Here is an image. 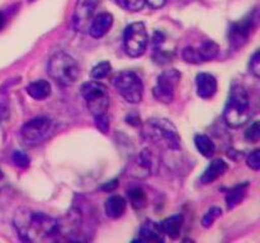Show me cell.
I'll use <instances>...</instances> for the list:
<instances>
[{
  "label": "cell",
  "mask_w": 260,
  "mask_h": 243,
  "mask_svg": "<svg viewBox=\"0 0 260 243\" xmlns=\"http://www.w3.org/2000/svg\"><path fill=\"white\" fill-rule=\"evenodd\" d=\"M254 28V17L253 14L248 15L244 19L231 24L230 30H229V43L231 48L239 50L243 46L246 45L250 33Z\"/></svg>",
  "instance_id": "cell-11"
},
{
  "label": "cell",
  "mask_w": 260,
  "mask_h": 243,
  "mask_svg": "<svg viewBox=\"0 0 260 243\" xmlns=\"http://www.w3.org/2000/svg\"><path fill=\"white\" fill-rule=\"evenodd\" d=\"M250 98L249 93L243 85L231 86L229 99L223 108V120L231 128H239L248 123L250 119Z\"/></svg>",
  "instance_id": "cell-2"
},
{
  "label": "cell",
  "mask_w": 260,
  "mask_h": 243,
  "mask_svg": "<svg viewBox=\"0 0 260 243\" xmlns=\"http://www.w3.org/2000/svg\"><path fill=\"white\" fill-rule=\"evenodd\" d=\"M221 215H222V210H221V208L218 207L211 208V209L206 213L205 217L202 218V225L205 228L212 227L215 220L217 219V218H220Z\"/></svg>",
  "instance_id": "cell-25"
},
{
  "label": "cell",
  "mask_w": 260,
  "mask_h": 243,
  "mask_svg": "<svg viewBox=\"0 0 260 243\" xmlns=\"http://www.w3.org/2000/svg\"><path fill=\"white\" fill-rule=\"evenodd\" d=\"M229 170V165L226 164L223 159L217 158L213 159L212 162L210 164V166L205 170V172L201 176V184L203 185H210L212 184L213 181L221 177L222 175H225Z\"/></svg>",
  "instance_id": "cell-16"
},
{
  "label": "cell",
  "mask_w": 260,
  "mask_h": 243,
  "mask_svg": "<svg viewBox=\"0 0 260 243\" xmlns=\"http://www.w3.org/2000/svg\"><path fill=\"white\" fill-rule=\"evenodd\" d=\"M152 58H154V61L156 63H168L172 61L173 56L172 53L165 52V51L160 50V48L157 47L155 48V52H154V56H152Z\"/></svg>",
  "instance_id": "cell-32"
},
{
  "label": "cell",
  "mask_w": 260,
  "mask_h": 243,
  "mask_svg": "<svg viewBox=\"0 0 260 243\" xmlns=\"http://www.w3.org/2000/svg\"><path fill=\"white\" fill-rule=\"evenodd\" d=\"M196 85H197V95L202 99H211L217 93V80L211 73H198L196 76Z\"/></svg>",
  "instance_id": "cell-15"
},
{
  "label": "cell",
  "mask_w": 260,
  "mask_h": 243,
  "mask_svg": "<svg viewBox=\"0 0 260 243\" xmlns=\"http://www.w3.org/2000/svg\"><path fill=\"white\" fill-rule=\"evenodd\" d=\"M118 185H119V181L117 179H114V180H111V181H108V182H104V184L101 186V190L102 191L111 192V191H114V190L118 187Z\"/></svg>",
  "instance_id": "cell-33"
},
{
  "label": "cell",
  "mask_w": 260,
  "mask_h": 243,
  "mask_svg": "<svg viewBox=\"0 0 260 243\" xmlns=\"http://www.w3.org/2000/svg\"><path fill=\"white\" fill-rule=\"evenodd\" d=\"M12 159L14 162L15 166L20 167V169H27L30 164L29 156L23 151H14L12 154Z\"/></svg>",
  "instance_id": "cell-27"
},
{
  "label": "cell",
  "mask_w": 260,
  "mask_h": 243,
  "mask_svg": "<svg viewBox=\"0 0 260 243\" xmlns=\"http://www.w3.org/2000/svg\"><path fill=\"white\" fill-rule=\"evenodd\" d=\"M127 209V200L122 197L121 195H113L109 197L104 204V210H106L107 217L111 219H118L126 213Z\"/></svg>",
  "instance_id": "cell-17"
},
{
  "label": "cell",
  "mask_w": 260,
  "mask_h": 243,
  "mask_svg": "<svg viewBox=\"0 0 260 243\" xmlns=\"http://www.w3.org/2000/svg\"><path fill=\"white\" fill-rule=\"evenodd\" d=\"M113 86L129 104H139L144 98V84L134 71H122L113 78Z\"/></svg>",
  "instance_id": "cell-5"
},
{
  "label": "cell",
  "mask_w": 260,
  "mask_h": 243,
  "mask_svg": "<svg viewBox=\"0 0 260 243\" xmlns=\"http://www.w3.org/2000/svg\"><path fill=\"white\" fill-rule=\"evenodd\" d=\"M127 197L135 210H141L147 205V195L141 187H132L127 191Z\"/></svg>",
  "instance_id": "cell-23"
},
{
  "label": "cell",
  "mask_w": 260,
  "mask_h": 243,
  "mask_svg": "<svg viewBox=\"0 0 260 243\" xmlns=\"http://www.w3.org/2000/svg\"><path fill=\"white\" fill-rule=\"evenodd\" d=\"M149 45V33L142 22L131 23L123 33V46L127 55L132 58L141 57Z\"/></svg>",
  "instance_id": "cell-7"
},
{
  "label": "cell",
  "mask_w": 260,
  "mask_h": 243,
  "mask_svg": "<svg viewBox=\"0 0 260 243\" xmlns=\"http://www.w3.org/2000/svg\"><path fill=\"white\" fill-rule=\"evenodd\" d=\"M28 95L35 100H45L51 94V85L46 80H36L25 88Z\"/></svg>",
  "instance_id": "cell-19"
},
{
  "label": "cell",
  "mask_w": 260,
  "mask_h": 243,
  "mask_svg": "<svg viewBox=\"0 0 260 243\" xmlns=\"http://www.w3.org/2000/svg\"><path fill=\"white\" fill-rule=\"evenodd\" d=\"M53 129V122L46 115L36 116L23 124L20 129V137L28 146H36L50 136Z\"/></svg>",
  "instance_id": "cell-8"
},
{
  "label": "cell",
  "mask_w": 260,
  "mask_h": 243,
  "mask_svg": "<svg viewBox=\"0 0 260 243\" xmlns=\"http://www.w3.org/2000/svg\"><path fill=\"white\" fill-rule=\"evenodd\" d=\"M249 67H250V72L253 73L255 77H259L260 76V52H259V50H256L255 52H254V55L251 56Z\"/></svg>",
  "instance_id": "cell-30"
},
{
  "label": "cell",
  "mask_w": 260,
  "mask_h": 243,
  "mask_svg": "<svg viewBox=\"0 0 260 243\" xmlns=\"http://www.w3.org/2000/svg\"><path fill=\"white\" fill-rule=\"evenodd\" d=\"M147 134L155 142L164 144L168 149H172V151L180 149L182 139L178 133L177 127L169 119L151 118L147 120Z\"/></svg>",
  "instance_id": "cell-4"
},
{
  "label": "cell",
  "mask_w": 260,
  "mask_h": 243,
  "mask_svg": "<svg viewBox=\"0 0 260 243\" xmlns=\"http://www.w3.org/2000/svg\"><path fill=\"white\" fill-rule=\"evenodd\" d=\"M167 3V0H145V4L149 5L152 9H159V8H162Z\"/></svg>",
  "instance_id": "cell-36"
},
{
  "label": "cell",
  "mask_w": 260,
  "mask_h": 243,
  "mask_svg": "<svg viewBox=\"0 0 260 243\" xmlns=\"http://www.w3.org/2000/svg\"><path fill=\"white\" fill-rule=\"evenodd\" d=\"M111 71H112L111 63H109L108 61H103V62H99L98 65H95L93 68H91L90 76L91 78H94V80L99 81L106 78L107 76L111 73Z\"/></svg>",
  "instance_id": "cell-24"
},
{
  "label": "cell",
  "mask_w": 260,
  "mask_h": 243,
  "mask_svg": "<svg viewBox=\"0 0 260 243\" xmlns=\"http://www.w3.org/2000/svg\"><path fill=\"white\" fill-rule=\"evenodd\" d=\"M196 48V52H197L198 58H200L201 63L208 62V61L213 60L218 56L220 53V46L215 42V40H205V42L201 43L198 47Z\"/></svg>",
  "instance_id": "cell-20"
},
{
  "label": "cell",
  "mask_w": 260,
  "mask_h": 243,
  "mask_svg": "<svg viewBox=\"0 0 260 243\" xmlns=\"http://www.w3.org/2000/svg\"><path fill=\"white\" fill-rule=\"evenodd\" d=\"M180 83V72L175 68L162 71L157 76L156 85L152 89V95L162 104H170L174 100L175 90Z\"/></svg>",
  "instance_id": "cell-9"
},
{
  "label": "cell",
  "mask_w": 260,
  "mask_h": 243,
  "mask_svg": "<svg viewBox=\"0 0 260 243\" xmlns=\"http://www.w3.org/2000/svg\"><path fill=\"white\" fill-rule=\"evenodd\" d=\"M4 25H5V17L3 13H0V30L4 28Z\"/></svg>",
  "instance_id": "cell-38"
},
{
  "label": "cell",
  "mask_w": 260,
  "mask_h": 243,
  "mask_svg": "<svg viewBox=\"0 0 260 243\" xmlns=\"http://www.w3.org/2000/svg\"><path fill=\"white\" fill-rule=\"evenodd\" d=\"M161 224V229L164 235L172 238V239H178L182 233L183 228V217L179 214L172 215V217L167 218Z\"/></svg>",
  "instance_id": "cell-18"
},
{
  "label": "cell",
  "mask_w": 260,
  "mask_h": 243,
  "mask_svg": "<svg viewBox=\"0 0 260 243\" xmlns=\"http://www.w3.org/2000/svg\"><path fill=\"white\" fill-rule=\"evenodd\" d=\"M94 122H95V127L98 128L99 132L103 134H107L109 132V118L104 114H99V115H94Z\"/></svg>",
  "instance_id": "cell-29"
},
{
  "label": "cell",
  "mask_w": 260,
  "mask_h": 243,
  "mask_svg": "<svg viewBox=\"0 0 260 243\" xmlns=\"http://www.w3.org/2000/svg\"><path fill=\"white\" fill-rule=\"evenodd\" d=\"M246 164L254 171H259L260 169V151L259 149H254L250 154L248 156Z\"/></svg>",
  "instance_id": "cell-31"
},
{
  "label": "cell",
  "mask_w": 260,
  "mask_h": 243,
  "mask_svg": "<svg viewBox=\"0 0 260 243\" xmlns=\"http://www.w3.org/2000/svg\"><path fill=\"white\" fill-rule=\"evenodd\" d=\"M194 144L202 156L210 158V157H212L213 154H215V143H213L212 139L208 136H206V134H197V136L194 137Z\"/></svg>",
  "instance_id": "cell-22"
},
{
  "label": "cell",
  "mask_w": 260,
  "mask_h": 243,
  "mask_svg": "<svg viewBox=\"0 0 260 243\" xmlns=\"http://www.w3.org/2000/svg\"><path fill=\"white\" fill-rule=\"evenodd\" d=\"M80 94L93 115L104 114L109 108L108 90L99 81H88L80 88Z\"/></svg>",
  "instance_id": "cell-6"
},
{
  "label": "cell",
  "mask_w": 260,
  "mask_h": 243,
  "mask_svg": "<svg viewBox=\"0 0 260 243\" xmlns=\"http://www.w3.org/2000/svg\"><path fill=\"white\" fill-rule=\"evenodd\" d=\"M96 0H78L73 15V24L76 32L86 33L95 13Z\"/></svg>",
  "instance_id": "cell-10"
},
{
  "label": "cell",
  "mask_w": 260,
  "mask_h": 243,
  "mask_svg": "<svg viewBox=\"0 0 260 243\" xmlns=\"http://www.w3.org/2000/svg\"><path fill=\"white\" fill-rule=\"evenodd\" d=\"M3 177H4V174H3V171H2V170H0V180H2Z\"/></svg>",
  "instance_id": "cell-39"
},
{
  "label": "cell",
  "mask_w": 260,
  "mask_h": 243,
  "mask_svg": "<svg viewBox=\"0 0 260 243\" xmlns=\"http://www.w3.org/2000/svg\"><path fill=\"white\" fill-rule=\"evenodd\" d=\"M13 224L19 238L24 242H50L57 239L61 234L60 220L28 208H20L15 212Z\"/></svg>",
  "instance_id": "cell-1"
},
{
  "label": "cell",
  "mask_w": 260,
  "mask_h": 243,
  "mask_svg": "<svg viewBox=\"0 0 260 243\" xmlns=\"http://www.w3.org/2000/svg\"><path fill=\"white\" fill-rule=\"evenodd\" d=\"M165 39H167V37H165L164 33L156 30V32H155V34H154V38H152V43H154L155 48L161 47L162 43L165 42Z\"/></svg>",
  "instance_id": "cell-34"
},
{
  "label": "cell",
  "mask_w": 260,
  "mask_h": 243,
  "mask_svg": "<svg viewBox=\"0 0 260 243\" xmlns=\"http://www.w3.org/2000/svg\"><path fill=\"white\" fill-rule=\"evenodd\" d=\"M8 115H9V111H8V108L0 105V123L4 122L5 119H8Z\"/></svg>",
  "instance_id": "cell-37"
},
{
  "label": "cell",
  "mask_w": 260,
  "mask_h": 243,
  "mask_svg": "<svg viewBox=\"0 0 260 243\" xmlns=\"http://www.w3.org/2000/svg\"><path fill=\"white\" fill-rule=\"evenodd\" d=\"M126 122L134 127L141 126V118H140L139 114H136V113L128 114V115L126 116Z\"/></svg>",
  "instance_id": "cell-35"
},
{
  "label": "cell",
  "mask_w": 260,
  "mask_h": 243,
  "mask_svg": "<svg viewBox=\"0 0 260 243\" xmlns=\"http://www.w3.org/2000/svg\"><path fill=\"white\" fill-rule=\"evenodd\" d=\"M47 72L52 80L62 86H71L79 77V65L69 53L56 52L48 61Z\"/></svg>",
  "instance_id": "cell-3"
},
{
  "label": "cell",
  "mask_w": 260,
  "mask_h": 243,
  "mask_svg": "<svg viewBox=\"0 0 260 243\" xmlns=\"http://www.w3.org/2000/svg\"><path fill=\"white\" fill-rule=\"evenodd\" d=\"M117 4L128 12H140L145 7V0H116Z\"/></svg>",
  "instance_id": "cell-26"
},
{
  "label": "cell",
  "mask_w": 260,
  "mask_h": 243,
  "mask_svg": "<svg viewBox=\"0 0 260 243\" xmlns=\"http://www.w3.org/2000/svg\"><path fill=\"white\" fill-rule=\"evenodd\" d=\"M260 138V127L259 122H254L245 132V139L248 142H251V143H256L259 142Z\"/></svg>",
  "instance_id": "cell-28"
},
{
  "label": "cell",
  "mask_w": 260,
  "mask_h": 243,
  "mask_svg": "<svg viewBox=\"0 0 260 243\" xmlns=\"http://www.w3.org/2000/svg\"><path fill=\"white\" fill-rule=\"evenodd\" d=\"M134 242H164V233L161 224L155 220H146L139 230V235Z\"/></svg>",
  "instance_id": "cell-13"
},
{
  "label": "cell",
  "mask_w": 260,
  "mask_h": 243,
  "mask_svg": "<svg viewBox=\"0 0 260 243\" xmlns=\"http://www.w3.org/2000/svg\"><path fill=\"white\" fill-rule=\"evenodd\" d=\"M155 159L154 154L150 149H144L137 154L136 158L129 165L127 174L135 179H146L154 172Z\"/></svg>",
  "instance_id": "cell-12"
},
{
  "label": "cell",
  "mask_w": 260,
  "mask_h": 243,
  "mask_svg": "<svg viewBox=\"0 0 260 243\" xmlns=\"http://www.w3.org/2000/svg\"><path fill=\"white\" fill-rule=\"evenodd\" d=\"M248 182H243V184H239L236 186H234L228 192V195H226V205H228V209H234L239 204H241V201L245 197L246 191H248Z\"/></svg>",
  "instance_id": "cell-21"
},
{
  "label": "cell",
  "mask_w": 260,
  "mask_h": 243,
  "mask_svg": "<svg viewBox=\"0 0 260 243\" xmlns=\"http://www.w3.org/2000/svg\"><path fill=\"white\" fill-rule=\"evenodd\" d=\"M112 25H113V15L108 12L99 13L91 20L88 33L93 38H102L109 32Z\"/></svg>",
  "instance_id": "cell-14"
}]
</instances>
